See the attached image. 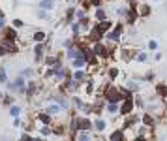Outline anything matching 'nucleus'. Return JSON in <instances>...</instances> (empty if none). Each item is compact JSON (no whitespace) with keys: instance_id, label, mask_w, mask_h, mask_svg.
Wrapping results in <instances>:
<instances>
[{"instance_id":"obj_1","label":"nucleus","mask_w":167,"mask_h":141,"mask_svg":"<svg viewBox=\"0 0 167 141\" xmlns=\"http://www.w3.org/2000/svg\"><path fill=\"white\" fill-rule=\"evenodd\" d=\"M92 51H94V55H98L100 58H103V57H109V51H111V49H107V45H105V43L100 40V41H96V43H94Z\"/></svg>"},{"instance_id":"obj_2","label":"nucleus","mask_w":167,"mask_h":141,"mask_svg":"<svg viewBox=\"0 0 167 141\" xmlns=\"http://www.w3.org/2000/svg\"><path fill=\"white\" fill-rule=\"evenodd\" d=\"M118 111H120L122 115L133 113V98H124V100L120 102V107H118Z\"/></svg>"},{"instance_id":"obj_3","label":"nucleus","mask_w":167,"mask_h":141,"mask_svg":"<svg viewBox=\"0 0 167 141\" xmlns=\"http://www.w3.org/2000/svg\"><path fill=\"white\" fill-rule=\"evenodd\" d=\"M122 28H124V27H122V25H120V23H118V25H116V27H115V30H113V32H109V34H107V40H111V41H113V43H116V41H118V40H120V34H122Z\"/></svg>"},{"instance_id":"obj_4","label":"nucleus","mask_w":167,"mask_h":141,"mask_svg":"<svg viewBox=\"0 0 167 141\" xmlns=\"http://www.w3.org/2000/svg\"><path fill=\"white\" fill-rule=\"evenodd\" d=\"M102 36H103V32H102L98 27H92V28H90V32H88V41L96 43V41H100V40H102Z\"/></svg>"},{"instance_id":"obj_5","label":"nucleus","mask_w":167,"mask_h":141,"mask_svg":"<svg viewBox=\"0 0 167 141\" xmlns=\"http://www.w3.org/2000/svg\"><path fill=\"white\" fill-rule=\"evenodd\" d=\"M77 126H79V130H92L94 128V124L86 119V117H79V119H77Z\"/></svg>"},{"instance_id":"obj_6","label":"nucleus","mask_w":167,"mask_h":141,"mask_svg":"<svg viewBox=\"0 0 167 141\" xmlns=\"http://www.w3.org/2000/svg\"><path fill=\"white\" fill-rule=\"evenodd\" d=\"M43 53H45V45H43V41H38V45L34 47V57H36V62H40V60H41Z\"/></svg>"},{"instance_id":"obj_7","label":"nucleus","mask_w":167,"mask_h":141,"mask_svg":"<svg viewBox=\"0 0 167 141\" xmlns=\"http://www.w3.org/2000/svg\"><path fill=\"white\" fill-rule=\"evenodd\" d=\"M141 121H143V124L148 126V128H154V126H156V121H154V117H152L150 113H145V115L141 117Z\"/></svg>"},{"instance_id":"obj_8","label":"nucleus","mask_w":167,"mask_h":141,"mask_svg":"<svg viewBox=\"0 0 167 141\" xmlns=\"http://www.w3.org/2000/svg\"><path fill=\"white\" fill-rule=\"evenodd\" d=\"M85 64H86L85 57H75V58H71V68H73V70H81V68H85Z\"/></svg>"},{"instance_id":"obj_9","label":"nucleus","mask_w":167,"mask_h":141,"mask_svg":"<svg viewBox=\"0 0 167 141\" xmlns=\"http://www.w3.org/2000/svg\"><path fill=\"white\" fill-rule=\"evenodd\" d=\"M43 111H47L51 117H55V115H60V113H62V105H60V104H53V105H49V107H45Z\"/></svg>"},{"instance_id":"obj_10","label":"nucleus","mask_w":167,"mask_h":141,"mask_svg":"<svg viewBox=\"0 0 167 141\" xmlns=\"http://www.w3.org/2000/svg\"><path fill=\"white\" fill-rule=\"evenodd\" d=\"M96 27H98V28L103 32V36H105V32L113 27V23H111V21H107V19H103V21H98V25H96Z\"/></svg>"},{"instance_id":"obj_11","label":"nucleus","mask_w":167,"mask_h":141,"mask_svg":"<svg viewBox=\"0 0 167 141\" xmlns=\"http://www.w3.org/2000/svg\"><path fill=\"white\" fill-rule=\"evenodd\" d=\"M38 121H40L41 124H51V115L47 113V111H41V113L38 115Z\"/></svg>"},{"instance_id":"obj_12","label":"nucleus","mask_w":167,"mask_h":141,"mask_svg":"<svg viewBox=\"0 0 167 141\" xmlns=\"http://www.w3.org/2000/svg\"><path fill=\"white\" fill-rule=\"evenodd\" d=\"M4 38L10 40V41H15V40H17V30H13V28H4Z\"/></svg>"},{"instance_id":"obj_13","label":"nucleus","mask_w":167,"mask_h":141,"mask_svg":"<svg viewBox=\"0 0 167 141\" xmlns=\"http://www.w3.org/2000/svg\"><path fill=\"white\" fill-rule=\"evenodd\" d=\"M105 128H107V122L103 119H98L96 122H94V130H96V132H103Z\"/></svg>"},{"instance_id":"obj_14","label":"nucleus","mask_w":167,"mask_h":141,"mask_svg":"<svg viewBox=\"0 0 167 141\" xmlns=\"http://www.w3.org/2000/svg\"><path fill=\"white\" fill-rule=\"evenodd\" d=\"M137 10H139V15H141V17H147V15H150V6H147V4H141V6H137Z\"/></svg>"},{"instance_id":"obj_15","label":"nucleus","mask_w":167,"mask_h":141,"mask_svg":"<svg viewBox=\"0 0 167 141\" xmlns=\"http://www.w3.org/2000/svg\"><path fill=\"white\" fill-rule=\"evenodd\" d=\"M40 8H41V10H53V0H41Z\"/></svg>"},{"instance_id":"obj_16","label":"nucleus","mask_w":167,"mask_h":141,"mask_svg":"<svg viewBox=\"0 0 167 141\" xmlns=\"http://www.w3.org/2000/svg\"><path fill=\"white\" fill-rule=\"evenodd\" d=\"M96 19H98V21H103V19H107V13H105V10L98 8V10H96Z\"/></svg>"},{"instance_id":"obj_17","label":"nucleus","mask_w":167,"mask_h":141,"mask_svg":"<svg viewBox=\"0 0 167 141\" xmlns=\"http://www.w3.org/2000/svg\"><path fill=\"white\" fill-rule=\"evenodd\" d=\"M85 77H86V74L81 72V70H75V72H73V79H75V81H81V79H85Z\"/></svg>"},{"instance_id":"obj_18","label":"nucleus","mask_w":167,"mask_h":141,"mask_svg":"<svg viewBox=\"0 0 167 141\" xmlns=\"http://www.w3.org/2000/svg\"><path fill=\"white\" fill-rule=\"evenodd\" d=\"M71 32H73V36L77 38L79 32H81V23H73V25H71Z\"/></svg>"},{"instance_id":"obj_19","label":"nucleus","mask_w":167,"mask_h":141,"mask_svg":"<svg viewBox=\"0 0 167 141\" xmlns=\"http://www.w3.org/2000/svg\"><path fill=\"white\" fill-rule=\"evenodd\" d=\"M158 94L161 98H167V87L165 85H158Z\"/></svg>"},{"instance_id":"obj_20","label":"nucleus","mask_w":167,"mask_h":141,"mask_svg":"<svg viewBox=\"0 0 167 141\" xmlns=\"http://www.w3.org/2000/svg\"><path fill=\"white\" fill-rule=\"evenodd\" d=\"M34 40H36V41H45V32H43V30H38V32L34 34Z\"/></svg>"},{"instance_id":"obj_21","label":"nucleus","mask_w":167,"mask_h":141,"mask_svg":"<svg viewBox=\"0 0 167 141\" xmlns=\"http://www.w3.org/2000/svg\"><path fill=\"white\" fill-rule=\"evenodd\" d=\"M116 75H118V68H111V70H109V79H111V81H115V79H116Z\"/></svg>"},{"instance_id":"obj_22","label":"nucleus","mask_w":167,"mask_h":141,"mask_svg":"<svg viewBox=\"0 0 167 141\" xmlns=\"http://www.w3.org/2000/svg\"><path fill=\"white\" fill-rule=\"evenodd\" d=\"M122 137H124V134H122V132H118V130L111 134V139H113V141H116V139H122Z\"/></svg>"},{"instance_id":"obj_23","label":"nucleus","mask_w":167,"mask_h":141,"mask_svg":"<svg viewBox=\"0 0 167 141\" xmlns=\"http://www.w3.org/2000/svg\"><path fill=\"white\" fill-rule=\"evenodd\" d=\"M19 113H21V107H17V105H13V107L10 109V115H11V117H19Z\"/></svg>"},{"instance_id":"obj_24","label":"nucleus","mask_w":167,"mask_h":141,"mask_svg":"<svg viewBox=\"0 0 167 141\" xmlns=\"http://www.w3.org/2000/svg\"><path fill=\"white\" fill-rule=\"evenodd\" d=\"M8 79H6V70L4 68H0V83H6Z\"/></svg>"},{"instance_id":"obj_25","label":"nucleus","mask_w":167,"mask_h":141,"mask_svg":"<svg viewBox=\"0 0 167 141\" xmlns=\"http://www.w3.org/2000/svg\"><path fill=\"white\" fill-rule=\"evenodd\" d=\"M107 109H109V113H116V109H118V104H109V105H107Z\"/></svg>"},{"instance_id":"obj_26","label":"nucleus","mask_w":167,"mask_h":141,"mask_svg":"<svg viewBox=\"0 0 167 141\" xmlns=\"http://www.w3.org/2000/svg\"><path fill=\"white\" fill-rule=\"evenodd\" d=\"M51 134H53V130H51V128H47V126H43V128H41V135H51Z\"/></svg>"},{"instance_id":"obj_27","label":"nucleus","mask_w":167,"mask_h":141,"mask_svg":"<svg viewBox=\"0 0 167 141\" xmlns=\"http://www.w3.org/2000/svg\"><path fill=\"white\" fill-rule=\"evenodd\" d=\"M23 75H25V77H32L34 75V70H30V68L28 70H23Z\"/></svg>"},{"instance_id":"obj_28","label":"nucleus","mask_w":167,"mask_h":141,"mask_svg":"<svg viewBox=\"0 0 167 141\" xmlns=\"http://www.w3.org/2000/svg\"><path fill=\"white\" fill-rule=\"evenodd\" d=\"M135 58H137L139 62H145V60H147V53H139V55H137Z\"/></svg>"},{"instance_id":"obj_29","label":"nucleus","mask_w":167,"mask_h":141,"mask_svg":"<svg viewBox=\"0 0 167 141\" xmlns=\"http://www.w3.org/2000/svg\"><path fill=\"white\" fill-rule=\"evenodd\" d=\"M128 87H130V90H137V88H139V87H137V83H132V81L128 83Z\"/></svg>"},{"instance_id":"obj_30","label":"nucleus","mask_w":167,"mask_h":141,"mask_svg":"<svg viewBox=\"0 0 167 141\" xmlns=\"http://www.w3.org/2000/svg\"><path fill=\"white\" fill-rule=\"evenodd\" d=\"M13 25H15L17 28H21V27H23V21H21V19H15V21H13Z\"/></svg>"},{"instance_id":"obj_31","label":"nucleus","mask_w":167,"mask_h":141,"mask_svg":"<svg viewBox=\"0 0 167 141\" xmlns=\"http://www.w3.org/2000/svg\"><path fill=\"white\" fill-rule=\"evenodd\" d=\"M0 28H2V30L6 28V21H4V17H2V15H0Z\"/></svg>"},{"instance_id":"obj_32","label":"nucleus","mask_w":167,"mask_h":141,"mask_svg":"<svg viewBox=\"0 0 167 141\" xmlns=\"http://www.w3.org/2000/svg\"><path fill=\"white\" fill-rule=\"evenodd\" d=\"M148 47H150V49H156V47H158V43H156L154 40H150V41H148Z\"/></svg>"},{"instance_id":"obj_33","label":"nucleus","mask_w":167,"mask_h":141,"mask_svg":"<svg viewBox=\"0 0 167 141\" xmlns=\"http://www.w3.org/2000/svg\"><path fill=\"white\" fill-rule=\"evenodd\" d=\"M38 17H40V19H43V17H45V11H43V10H40V11H38Z\"/></svg>"}]
</instances>
